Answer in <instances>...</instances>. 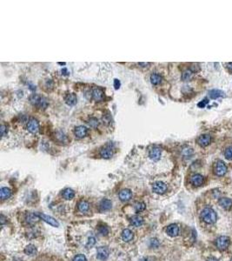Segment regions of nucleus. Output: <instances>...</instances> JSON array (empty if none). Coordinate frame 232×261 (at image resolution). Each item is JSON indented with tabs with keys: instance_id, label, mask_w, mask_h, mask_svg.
Listing matches in <instances>:
<instances>
[{
	"instance_id": "obj_45",
	"label": "nucleus",
	"mask_w": 232,
	"mask_h": 261,
	"mask_svg": "<svg viewBox=\"0 0 232 261\" xmlns=\"http://www.w3.org/2000/svg\"><path fill=\"white\" fill-rule=\"evenodd\" d=\"M208 261H218V260L216 259V258H209V260Z\"/></svg>"
},
{
	"instance_id": "obj_36",
	"label": "nucleus",
	"mask_w": 232,
	"mask_h": 261,
	"mask_svg": "<svg viewBox=\"0 0 232 261\" xmlns=\"http://www.w3.org/2000/svg\"><path fill=\"white\" fill-rule=\"evenodd\" d=\"M103 120L105 121V124H110L111 122V115H110V113H108V114H105V115H104V117H103Z\"/></svg>"
},
{
	"instance_id": "obj_9",
	"label": "nucleus",
	"mask_w": 232,
	"mask_h": 261,
	"mask_svg": "<svg viewBox=\"0 0 232 261\" xmlns=\"http://www.w3.org/2000/svg\"><path fill=\"white\" fill-rule=\"evenodd\" d=\"M197 144H199L202 147H206L208 146L210 142H211V137L209 134H203L201 136H199L197 139Z\"/></svg>"
},
{
	"instance_id": "obj_40",
	"label": "nucleus",
	"mask_w": 232,
	"mask_h": 261,
	"mask_svg": "<svg viewBox=\"0 0 232 261\" xmlns=\"http://www.w3.org/2000/svg\"><path fill=\"white\" fill-rule=\"evenodd\" d=\"M96 243V240H95V238H89V241H88V244H87V246H92L94 244Z\"/></svg>"
},
{
	"instance_id": "obj_46",
	"label": "nucleus",
	"mask_w": 232,
	"mask_h": 261,
	"mask_svg": "<svg viewBox=\"0 0 232 261\" xmlns=\"http://www.w3.org/2000/svg\"><path fill=\"white\" fill-rule=\"evenodd\" d=\"M230 261H232V258H231V259H230Z\"/></svg>"
},
{
	"instance_id": "obj_17",
	"label": "nucleus",
	"mask_w": 232,
	"mask_h": 261,
	"mask_svg": "<svg viewBox=\"0 0 232 261\" xmlns=\"http://www.w3.org/2000/svg\"><path fill=\"white\" fill-rule=\"evenodd\" d=\"M219 205L225 210H229L232 207V199L229 198H222L219 199Z\"/></svg>"
},
{
	"instance_id": "obj_24",
	"label": "nucleus",
	"mask_w": 232,
	"mask_h": 261,
	"mask_svg": "<svg viewBox=\"0 0 232 261\" xmlns=\"http://www.w3.org/2000/svg\"><path fill=\"white\" fill-rule=\"evenodd\" d=\"M150 79H151V83L152 85L157 86L159 84H161V82H162V76L160 74H158V73H153V74L151 75Z\"/></svg>"
},
{
	"instance_id": "obj_37",
	"label": "nucleus",
	"mask_w": 232,
	"mask_h": 261,
	"mask_svg": "<svg viewBox=\"0 0 232 261\" xmlns=\"http://www.w3.org/2000/svg\"><path fill=\"white\" fill-rule=\"evenodd\" d=\"M99 232H100L102 235H107V234H108V232H109L108 228H107L106 226H102L100 228H99Z\"/></svg>"
},
{
	"instance_id": "obj_4",
	"label": "nucleus",
	"mask_w": 232,
	"mask_h": 261,
	"mask_svg": "<svg viewBox=\"0 0 232 261\" xmlns=\"http://www.w3.org/2000/svg\"><path fill=\"white\" fill-rule=\"evenodd\" d=\"M229 244H230V240L227 236H220L217 238V241H216V246L221 251H224L227 249Z\"/></svg>"
},
{
	"instance_id": "obj_28",
	"label": "nucleus",
	"mask_w": 232,
	"mask_h": 261,
	"mask_svg": "<svg viewBox=\"0 0 232 261\" xmlns=\"http://www.w3.org/2000/svg\"><path fill=\"white\" fill-rule=\"evenodd\" d=\"M63 197L64 199H67V200H70V199H72L75 196V192L72 189H70V188H67L65 189L64 191H63Z\"/></svg>"
},
{
	"instance_id": "obj_18",
	"label": "nucleus",
	"mask_w": 232,
	"mask_h": 261,
	"mask_svg": "<svg viewBox=\"0 0 232 261\" xmlns=\"http://www.w3.org/2000/svg\"><path fill=\"white\" fill-rule=\"evenodd\" d=\"M64 101H65V103L68 105H70V106H73V105H75L76 104H77V96H76V94H74V93L68 94V95L65 97V98H64Z\"/></svg>"
},
{
	"instance_id": "obj_34",
	"label": "nucleus",
	"mask_w": 232,
	"mask_h": 261,
	"mask_svg": "<svg viewBox=\"0 0 232 261\" xmlns=\"http://www.w3.org/2000/svg\"><path fill=\"white\" fill-rule=\"evenodd\" d=\"M8 133V127L7 125L2 124L1 125V136L4 137Z\"/></svg>"
},
{
	"instance_id": "obj_14",
	"label": "nucleus",
	"mask_w": 232,
	"mask_h": 261,
	"mask_svg": "<svg viewBox=\"0 0 232 261\" xmlns=\"http://www.w3.org/2000/svg\"><path fill=\"white\" fill-rule=\"evenodd\" d=\"M166 232L169 236H170V237H176V236H178V233H179V227H178V225H176V224L170 225V226L167 227Z\"/></svg>"
},
{
	"instance_id": "obj_6",
	"label": "nucleus",
	"mask_w": 232,
	"mask_h": 261,
	"mask_svg": "<svg viewBox=\"0 0 232 261\" xmlns=\"http://www.w3.org/2000/svg\"><path fill=\"white\" fill-rule=\"evenodd\" d=\"M26 128H27L28 132H30L31 133H37L39 131V121L34 117H31V119L28 121Z\"/></svg>"
},
{
	"instance_id": "obj_41",
	"label": "nucleus",
	"mask_w": 232,
	"mask_h": 261,
	"mask_svg": "<svg viewBox=\"0 0 232 261\" xmlns=\"http://www.w3.org/2000/svg\"><path fill=\"white\" fill-rule=\"evenodd\" d=\"M227 68H228V70H229L230 72H232V62L227 64Z\"/></svg>"
},
{
	"instance_id": "obj_21",
	"label": "nucleus",
	"mask_w": 232,
	"mask_h": 261,
	"mask_svg": "<svg viewBox=\"0 0 232 261\" xmlns=\"http://www.w3.org/2000/svg\"><path fill=\"white\" fill-rule=\"evenodd\" d=\"M39 219H40V218L39 217L38 213H29L26 216V221L30 225H34L37 222H39Z\"/></svg>"
},
{
	"instance_id": "obj_25",
	"label": "nucleus",
	"mask_w": 232,
	"mask_h": 261,
	"mask_svg": "<svg viewBox=\"0 0 232 261\" xmlns=\"http://www.w3.org/2000/svg\"><path fill=\"white\" fill-rule=\"evenodd\" d=\"M143 219L142 217H140L138 215H136V216H133L131 219V224L133 226H136V227H138V226H141L143 225Z\"/></svg>"
},
{
	"instance_id": "obj_16",
	"label": "nucleus",
	"mask_w": 232,
	"mask_h": 261,
	"mask_svg": "<svg viewBox=\"0 0 232 261\" xmlns=\"http://www.w3.org/2000/svg\"><path fill=\"white\" fill-rule=\"evenodd\" d=\"M132 192L129 189H124L119 192V199L122 201H128L131 199Z\"/></svg>"
},
{
	"instance_id": "obj_26",
	"label": "nucleus",
	"mask_w": 232,
	"mask_h": 261,
	"mask_svg": "<svg viewBox=\"0 0 232 261\" xmlns=\"http://www.w3.org/2000/svg\"><path fill=\"white\" fill-rule=\"evenodd\" d=\"M89 208V203L87 202V201H85V200H81L80 202L78 203V205H77V209H78L79 211H81V212H86V211H88Z\"/></svg>"
},
{
	"instance_id": "obj_42",
	"label": "nucleus",
	"mask_w": 232,
	"mask_h": 261,
	"mask_svg": "<svg viewBox=\"0 0 232 261\" xmlns=\"http://www.w3.org/2000/svg\"><path fill=\"white\" fill-rule=\"evenodd\" d=\"M138 65H143L142 67H147V65H151V63H139Z\"/></svg>"
},
{
	"instance_id": "obj_13",
	"label": "nucleus",
	"mask_w": 232,
	"mask_h": 261,
	"mask_svg": "<svg viewBox=\"0 0 232 261\" xmlns=\"http://www.w3.org/2000/svg\"><path fill=\"white\" fill-rule=\"evenodd\" d=\"M97 258L100 260H106L109 257V250L105 246H101L98 247L97 251Z\"/></svg>"
},
{
	"instance_id": "obj_10",
	"label": "nucleus",
	"mask_w": 232,
	"mask_h": 261,
	"mask_svg": "<svg viewBox=\"0 0 232 261\" xmlns=\"http://www.w3.org/2000/svg\"><path fill=\"white\" fill-rule=\"evenodd\" d=\"M91 96H92L93 99L96 100L97 102L102 101L105 98V93H104L103 90L98 88V87L93 88L92 91H91Z\"/></svg>"
},
{
	"instance_id": "obj_33",
	"label": "nucleus",
	"mask_w": 232,
	"mask_h": 261,
	"mask_svg": "<svg viewBox=\"0 0 232 261\" xmlns=\"http://www.w3.org/2000/svg\"><path fill=\"white\" fill-rule=\"evenodd\" d=\"M57 138H60V142H66L67 141V138H66V136L62 133V132H58L57 133Z\"/></svg>"
},
{
	"instance_id": "obj_43",
	"label": "nucleus",
	"mask_w": 232,
	"mask_h": 261,
	"mask_svg": "<svg viewBox=\"0 0 232 261\" xmlns=\"http://www.w3.org/2000/svg\"><path fill=\"white\" fill-rule=\"evenodd\" d=\"M62 72H64L63 74H64V75L68 74V70H67V69H66V68H64V69H63Z\"/></svg>"
},
{
	"instance_id": "obj_8",
	"label": "nucleus",
	"mask_w": 232,
	"mask_h": 261,
	"mask_svg": "<svg viewBox=\"0 0 232 261\" xmlns=\"http://www.w3.org/2000/svg\"><path fill=\"white\" fill-rule=\"evenodd\" d=\"M39 217L40 218V219H43L44 222H46L47 224H49L50 226H54V227H58L59 226V223L54 218L50 217V216H48V215L44 214V213H40V212H37Z\"/></svg>"
},
{
	"instance_id": "obj_2",
	"label": "nucleus",
	"mask_w": 232,
	"mask_h": 261,
	"mask_svg": "<svg viewBox=\"0 0 232 261\" xmlns=\"http://www.w3.org/2000/svg\"><path fill=\"white\" fill-rule=\"evenodd\" d=\"M30 102L34 106H37L39 108H46L47 105V100L42 96L38 95V94H32L30 97Z\"/></svg>"
},
{
	"instance_id": "obj_35",
	"label": "nucleus",
	"mask_w": 232,
	"mask_h": 261,
	"mask_svg": "<svg viewBox=\"0 0 232 261\" xmlns=\"http://www.w3.org/2000/svg\"><path fill=\"white\" fill-rule=\"evenodd\" d=\"M73 261H87V259H86L85 255H83V254H78V255H77L76 257L74 258Z\"/></svg>"
},
{
	"instance_id": "obj_22",
	"label": "nucleus",
	"mask_w": 232,
	"mask_h": 261,
	"mask_svg": "<svg viewBox=\"0 0 232 261\" xmlns=\"http://www.w3.org/2000/svg\"><path fill=\"white\" fill-rule=\"evenodd\" d=\"M134 237L133 235V232L130 229H125V230L123 231V233H122V238L123 240L125 242H130L131 240H132V238Z\"/></svg>"
},
{
	"instance_id": "obj_12",
	"label": "nucleus",
	"mask_w": 232,
	"mask_h": 261,
	"mask_svg": "<svg viewBox=\"0 0 232 261\" xmlns=\"http://www.w3.org/2000/svg\"><path fill=\"white\" fill-rule=\"evenodd\" d=\"M87 132L88 130L87 128L84 126V125H78L77 126L75 130H74V133H75V136L77 137V138H85L86 135H87Z\"/></svg>"
},
{
	"instance_id": "obj_27",
	"label": "nucleus",
	"mask_w": 232,
	"mask_h": 261,
	"mask_svg": "<svg viewBox=\"0 0 232 261\" xmlns=\"http://www.w3.org/2000/svg\"><path fill=\"white\" fill-rule=\"evenodd\" d=\"M194 71L190 69L184 70L182 74V80L183 81H190L191 78H193Z\"/></svg>"
},
{
	"instance_id": "obj_7",
	"label": "nucleus",
	"mask_w": 232,
	"mask_h": 261,
	"mask_svg": "<svg viewBox=\"0 0 232 261\" xmlns=\"http://www.w3.org/2000/svg\"><path fill=\"white\" fill-rule=\"evenodd\" d=\"M162 155V149L158 146H153L149 152V157L153 161H157Z\"/></svg>"
},
{
	"instance_id": "obj_19",
	"label": "nucleus",
	"mask_w": 232,
	"mask_h": 261,
	"mask_svg": "<svg viewBox=\"0 0 232 261\" xmlns=\"http://www.w3.org/2000/svg\"><path fill=\"white\" fill-rule=\"evenodd\" d=\"M209 97H210L211 99H217V98H218V97H224L225 93L223 91H221V90L214 89L211 90V91H209Z\"/></svg>"
},
{
	"instance_id": "obj_30",
	"label": "nucleus",
	"mask_w": 232,
	"mask_h": 261,
	"mask_svg": "<svg viewBox=\"0 0 232 261\" xmlns=\"http://www.w3.org/2000/svg\"><path fill=\"white\" fill-rule=\"evenodd\" d=\"M87 124H88L90 127H92V128H97V126H98V125H99V122H98V119L96 118V117H90V118H89L88 121H87Z\"/></svg>"
},
{
	"instance_id": "obj_29",
	"label": "nucleus",
	"mask_w": 232,
	"mask_h": 261,
	"mask_svg": "<svg viewBox=\"0 0 232 261\" xmlns=\"http://www.w3.org/2000/svg\"><path fill=\"white\" fill-rule=\"evenodd\" d=\"M24 253L28 255H35L37 253V248L33 245H29L24 249Z\"/></svg>"
},
{
	"instance_id": "obj_32",
	"label": "nucleus",
	"mask_w": 232,
	"mask_h": 261,
	"mask_svg": "<svg viewBox=\"0 0 232 261\" xmlns=\"http://www.w3.org/2000/svg\"><path fill=\"white\" fill-rule=\"evenodd\" d=\"M224 156L228 160H232V147H229L225 150Z\"/></svg>"
},
{
	"instance_id": "obj_5",
	"label": "nucleus",
	"mask_w": 232,
	"mask_h": 261,
	"mask_svg": "<svg viewBox=\"0 0 232 261\" xmlns=\"http://www.w3.org/2000/svg\"><path fill=\"white\" fill-rule=\"evenodd\" d=\"M167 189H168V187H167L166 184L161 182V181L156 182L152 185V190L155 193H157V194L165 193L167 191Z\"/></svg>"
},
{
	"instance_id": "obj_3",
	"label": "nucleus",
	"mask_w": 232,
	"mask_h": 261,
	"mask_svg": "<svg viewBox=\"0 0 232 261\" xmlns=\"http://www.w3.org/2000/svg\"><path fill=\"white\" fill-rule=\"evenodd\" d=\"M213 170L217 176H224L227 172V166L222 160H217L213 165Z\"/></svg>"
},
{
	"instance_id": "obj_11",
	"label": "nucleus",
	"mask_w": 232,
	"mask_h": 261,
	"mask_svg": "<svg viewBox=\"0 0 232 261\" xmlns=\"http://www.w3.org/2000/svg\"><path fill=\"white\" fill-rule=\"evenodd\" d=\"M100 156L103 159H111L113 156V149L111 148V146L110 144H107V145H105V147L101 149Z\"/></svg>"
},
{
	"instance_id": "obj_1",
	"label": "nucleus",
	"mask_w": 232,
	"mask_h": 261,
	"mask_svg": "<svg viewBox=\"0 0 232 261\" xmlns=\"http://www.w3.org/2000/svg\"><path fill=\"white\" fill-rule=\"evenodd\" d=\"M202 219L207 224H214L217 222V215L212 208L206 207L201 212Z\"/></svg>"
},
{
	"instance_id": "obj_20",
	"label": "nucleus",
	"mask_w": 232,
	"mask_h": 261,
	"mask_svg": "<svg viewBox=\"0 0 232 261\" xmlns=\"http://www.w3.org/2000/svg\"><path fill=\"white\" fill-rule=\"evenodd\" d=\"M111 201L109 200V199H103L102 201L100 202V205H99V208L102 211H109L111 208Z\"/></svg>"
},
{
	"instance_id": "obj_38",
	"label": "nucleus",
	"mask_w": 232,
	"mask_h": 261,
	"mask_svg": "<svg viewBox=\"0 0 232 261\" xmlns=\"http://www.w3.org/2000/svg\"><path fill=\"white\" fill-rule=\"evenodd\" d=\"M208 99H204V100H203V101L199 102L198 104H197V106L198 107H200V108H204L205 106H206V105L208 104Z\"/></svg>"
},
{
	"instance_id": "obj_39",
	"label": "nucleus",
	"mask_w": 232,
	"mask_h": 261,
	"mask_svg": "<svg viewBox=\"0 0 232 261\" xmlns=\"http://www.w3.org/2000/svg\"><path fill=\"white\" fill-rule=\"evenodd\" d=\"M120 86H121V83H120V81L118 80V79H114V87H115V89L117 90L119 89Z\"/></svg>"
},
{
	"instance_id": "obj_23",
	"label": "nucleus",
	"mask_w": 232,
	"mask_h": 261,
	"mask_svg": "<svg viewBox=\"0 0 232 261\" xmlns=\"http://www.w3.org/2000/svg\"><path fill=\"white\" fill-rule=\"evenodd\" d=\"M0 196H1L2 200L9 199L12 196V191L7 187H2L1 190H0Z\"/></svg>"
},
{
	"instance_id": "obj_15",
	"label": "nucleus",
	"mask_w": 232,
	"mask_h": 261,
	"mask_svg": "<svg viewBox=\"0 0 232 261\" xmlns=\"http://www.w3.org/2000/svg\"><path fill=\"white\" fill-rule=\"evenodd\" d=\"M190 183L194 186H201L204 183V177L201 174H195L190 178Z\"/></svg>"
},
{
	"instance_id": "obj_31",
	"label": "nucleus",
	"mask_w": 232,
	"mask_h": 261,
	"mask_svg": "<svg viewBox=\"0 0 232 261\" xmlns=\"http://www.w3.org/2000/svg\"><path fill=\"white\" fill-rule=\"evenodd\" d=\"M145 207H146V206H145V204L143 202H138L135 205V209L137 212H140V211H144Z\"/></svg>"
},
{
	"instance_id": "obj_44",
	"label": "nucleus",
	"mask_w": 232,
	"mask_h": 261,
	"mask_svg": "<svg viewBox=\"0 0 232 261\" xmlns=\"http://www.w3.org/2000/svg\"><path fill=\"white\" fill-rule=\"evenodd\" d=\"M1 223H2V225L4 223V215H1Z\"/></svg>"
}]
</instances>
